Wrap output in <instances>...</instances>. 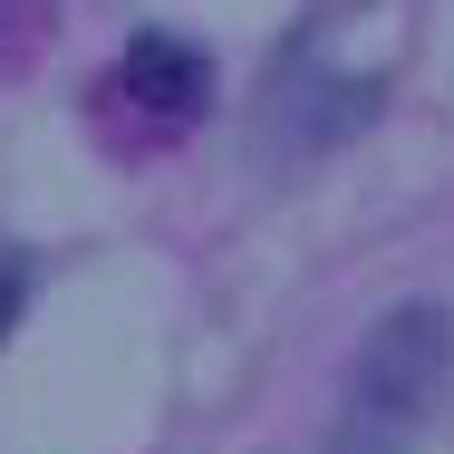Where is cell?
Segmentation results:
<instances>
[{"mask_svg": "<svg viewBox=\"0 0 454 454\" xmlns=\"http://www.w3.org/2000/svg\"><path fill=\"white\" fill-rule=\"evenodd\" d=\"M20 300H29V252H20V242H0V339H10Z\"/></svg>", "mask_w": 454, "mask_h": 454, "instance_id": "3", "label": "cell"}, {"mask_svg": "<svg viewBox=\"0 0 454 454\" xmlns=\"http://www.w3.org/2000/svg\"><path fill=\"white\" fill-rule=\"evenodd\" d=\"M454 377V319L435 300H406L367 329L358 377H348V416H339V445L329 454H416V435L435 426Z\"/></svg>", "mask_w": 454, "mask_h": 454, "instance_id": "1", "label": "cell"}, {"mask_svg": "<svg viewBox=\"0 0 454 454\" xmlns=\"http://www.w3.org/2000/svg\"><path fill=\"white\" fill-rule=\"evenodd\" d=\"M126 97H145V106H165V116H203V97H213V59L175 39V29H145L136 49H126Z\"/></svg>", "mask_w": 454, "mask_h": 454, "instance_id": "2", "label": "cell"}]
</instances>
